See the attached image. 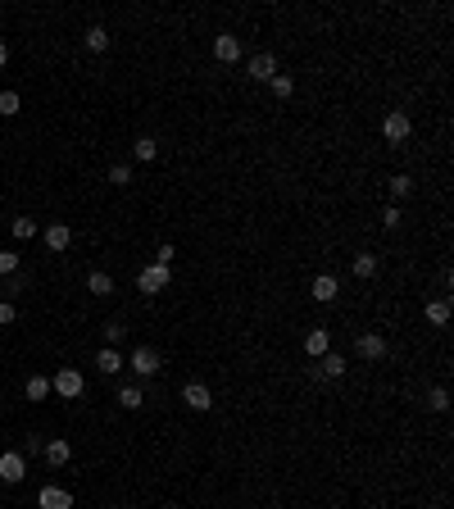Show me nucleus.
<instances>
[{
  "label": "nucleus",
  "mask_w": 454,
  "mask_h": 509,
  "mask_svg": "<svg viewBox=\"0 0 454 509\" xmlns=\"http://www.w3.org/2000/svg\"><path fill=\"white\" fill-rule=\"evenodd\" d=\"M168 282H173V268H163V264H150V268H141V273H137V291L141 296H159Z\"/></svg>",
  "instance_id": "f257e3e1"
},
{
  "label": "nucleus",
  "mask_w": 454,
  "mask_h": 509,
  "mask_svg": "<svg viewBox=\"0 0 454 509\" xmlns=\"http://www.w3.org/2000/svg\"><path fill=\"white\" fill-rule=\"evenodd\" d=\"M409 132H413V119H409L404 110H391V114L382 119V137L391 141V146H400V141H409Z\"/></svg>",
  "instance_id": "f03ea898"
},
{
  "label": "nucleus",
  "mask_w": 454,
  "mask_h": 509,
  "mask_svg": "<svg viewBox=\"0 0 454 509\" xmlns=\"http://www.w3.org/2000/svg\"><path fill=\"white\" fill-rule=\"evenodd\" d=\"M82 387H86V382H82V373H77V369H60L51 378V391L60 400H77V396H82Z\"/></svg>",
  "instance_id": "7ed1b4c3"
},
{
  "label": "nucleus",
  "mask_w": 454,
  "mask_h": 509,
  "mask_svg": "<svg viewBox=\"0 0 454 509\" xmlns=\"http://www.w3.org/2000/svg\"><path fill=\"white\" fill-rule=\"evenodd\" d=\"M354 355H359L363 364H382L386 355H391V345H386V337H378V332H363V337L354 341Z\"/></svg>",
  "instance_id": "20e7f679"
},
{
  "label": "nucleus",
  "mask_w": 454,
  "mask_h": 509,
  "mask_svg": "<svg viewBox=\"0 0 454 509\" xmlns=\"http://www.w3.org/2000/svg\"><path fill=\"white\" fill-rule=\"evenodd\" d=\"M27 477V455L23 450H5L0 455V482H23Z\"/></svg>",
  "instance_id": "39448f33"
},
{
  "label": "nucleus",
  "mask_w": 454,
  "mask_h": 509,
  "mask_svg": "<svg viewBox=\"0 0 454 509\" xmlns=\"http://www.w3.org/2000/svg\"><path fill=\"white\" fill-rule=\"evenodd\" d=\"M182 400H187V409H196V414H209L214 391H209L205 382H187V387H182Z\"/></svg>",
  "instance_id": "423d86ee"
},
{
  "label": "nucleus",
  "mask_w": 454,
  "mask_h": 509,
  "mask_svg": "<svg viewBox=\"0 0 454 509\" xmlns=\"http://www.w3.org/2000/svg\"><path fill=\"white\" fill-rule=\"evenodd\" d=\"M246 73H250V78H255V82H273V78H277V55H268V51L250 55Z\"/></svg>",
  "instance_id": "0eeeda50"
},
{
  "label": "nucleus",
  "mask_w": 454,
  "mask_h": 509,
  "mask_svg": "<svg viewBox=\"0 0 454 509\" xmlns=\"http://www.w3.org/2000/svg\"><path fill=\"white\" fill-rule=\"evenodd\" d=\"M128 369L137 373V378H154V373H159V355H154L150 345H137L132 359H128Z\"/></svg>",
  "instance_id": "6e6552de"
},
{
  "label": "nucleus",
  "mask_w": 454,
  "mask_h": 509,
  "mask_svg": "<svg viewBox=\"0 0 454 509\" xmlns=\"http://www.w3.org/2000/svg\"><path fill=\"white\" fill-rule=\"evenodd\" d=\"M36 509H73V496L64 491V487H41V491H36Z\"/></svg>",
  "instance_id": "1a4fd4ad"
},
{
  "label": "nucleus",
  "mask_w": 454,
  "mask_h": 509,
  "mask_svg": "<svg viewBox=\"0 0 454 509\" xmlns=\"http://www.w3.org/2000/svg\"><path fill=\"white\" fill-rule=\"evenodd\" d=\"M214 55H218L223 64H236V60H241V37H236V32H218V37H214Z\"/></svg>",
  "instance_id": "9d476101"
},
{
  "label": "nucleus",
  "mask_w": 454,
  "mask_h": 509,
  "mask_svg": "<svg viewBox=\"0 0 454 509\" xmlns=\"http://www.w3.org/2000/svg\"><path fill=\"white\" fill-rule=\"evenodd\" d=\"M318 369V378H345V369H350V359H345V355H336V350H327L323 359L314 364Z\"/></svg>",
  "instance_id": "9b49d317"
},
{
  "label": "nucleus",
  "mask_w": 454,
  "mask_h": 509,
  "mask_svg": "<svg viewBox=\"0 0 454 509\" xmlns=\"http://www.w3.org/2000/svg\"><path fill=\"white\" fill-rule=\"evenodd\" d=\"M336 296H341V282H336L332 273H318V277H314V300H318V305H332Z\"/></svg>",
  "instance_id": "f8f14e48"
},
{
  "label": "nucleus",
  "mask_w": 454,
  "mask_h": 509,
  "mask_svg": "<svg viewBox=\"0 0 454 509\" xmlns=\"http://www.w3.org/2000/svg\"><path fill=\"white\" fill-rule=\"evenodd\" d=\"M41 455H46V464H55V468H60V464H69V459H73V446H69L64 437H55V441H46V450H41Z\"/></svg>",
  "instance_id": "ddd939ff"
},
{
  "label": "nucleus",
  "mask_w": 454,
  "mask_h": 509,
  "mask_svg": "<svg viewBox=\"0 0 454 509\" xmlns=\"http://www.w3.org/2000/svg\"><path fill=\"white\" fill-rule=\"evenodd\" d=\"M46 246H51V251H69V246H73L69 223H51V227H46Z\"/></svg>",
  "instance_id": "4468645a"
},
{
  "label": "nucleus",
  "mask_w": 454,
  "mask_h": 509,
  "mask_svg": "<svg viewBox=\"0 0 454 509\" xmlns=\"http://www.w3.org/2000/svg\"><path fill=\"white\" fill-rule=\"evenodd\" d=\"M305 350L314 355V359H323V355L332 350V337H327V328H314V332H309V337H305Z\"/></svg>",
  "instance_id": "2eb2a0df"
},
{
  "label": "nucleus",
  "mask_w": 454,
  "mask_h": 509,
  "mask_svg": "<svg viewBox=\"0 0 454 509\" xmlns=\"http://www.w3.org/2000/svg\"><path fill=\"white\" fill-rule=\"evenodd\" d=\"M95 364H100V373H119V369H128V359H123L114 345H105V350L95 355Z\"/></svg>",
  "instance_id": "dca6fc26"
},
{
  "label": "nucleus",
  "mask_w": 454,
  "mask_h": 509,
  "mask_svg": "<svg viewBox=\"0 0 454 509\" xmlns=\"http://www.w3.org/2000/svg\"><path fill=\"white\" fill-rule=\"evenodd\" d=\"M422 314H427L432 328H446V323H450V300H427V310H422Z\"/></svg>",
  "instance_id": "f3484780"
},
{
  "label": "nucleus",
  "mask_w": 454,
  "mask_h": 509,
  "mask_svg": "<svg viewBox=\"0 0 454 509\" xmlns=\"http://www.w3.org/2000/svg\"><path fill=\"white\" fill-rule=\"evenodd\" d=\"M86 291H91V296H109V291H114V277H109V273H100V268H95V273L86 277Z\"/></svg>",
  "instance_id": "a211bd4d"
},
{
  "label": "nucleus",
  "mask_w": 454,
  "mask_h": 509,
  "mask_svg": "<svg viewBox=\"0 0 454 509\" xmlns=\"http://www.w3.org/2000/svg\"><path fill=\"white\" fill-rule=\"evenodd\" d=\"M86 51L105 55V51H109V32H105V27H86Z\"/></svg>",
  "instance_id": "6ab92c4d"
},
{
  "label": "nucleus",
  "mask_w": 454,
  "mask_h": 509,
  "mask_svg": "<svg viewBox=\"0 0 454 509\" xmlns=\"http://www.w3.org/2000/svg\"><path fill=\"white\" fill-rule=\"evenodd\" d=\"M9 232H14L18 242H32V237L41 232V227H36V218H14V223H9Z\"/></svg>",
  "instance_id": "aec40b11"
},
{
  "label": "nucleus",
  "mask_w": 454,
  "mask_h": 509,
  "mask_svg": "<svg viewBox=\"0 0 454 509\" xmlns=\"http://www.w3.org/2000/svg\"><path fill=\"white\" fill-rule=\"evenodd\" d=\"M354 277H378V255H354Z\"/></svg>",
  "instance_id": "412c9836"
},
{
  "label": "nucleus",
  "mask_w": 454,
  "mask_h": 509,
  "mask_svg": "<svg viewBox=\"0 0 454 509\" xmlns=\"http://www.w3.org/2000/svg\"><path fill=\"white\" fill-rule=\"evenodd\" d=\"M132 155H137L141 164H146V159H154V155H159V141H154V137H137V146H132Z\"/></svg>",
  "instance_id": "4be33fe9"
},
{
  "label": "nucleus",
  "mask_w": 454,
  "mask_h": 509,
  "mask_svg": "<svg viewBox=\"0 0 454 509\" xmlns=\"http://www.w3.org/2000/svg\"><path fill=\"white\" fill-rule=\"evenodd\" d=\"M119 405H123V409H141V405H146L141 387H119Z\"/></svg>",
  "instance_id": "5701e85b"
},
{
  "label": "nucleus",
  "mask_w": 454,
  "mask_h": 509,
  "mask_svg": "<svg viewBox=\"0 0 454 509\" xmlns=\"http://www.w3.org/2000/svg\"><path fill=\"white\" fill-rule=\"evenodd\" d=\"M268 86H273L277 100H291V95H295V78H286V73H277V78L268 82Z\"/></svg>",
  "instance_id": "b1692460"
},
{
  "label": "nucleus",
  "mask_w": 454,
  "mask_h": 509,
  "mask_svg": "<svg viewBox=\"0 0 454 509\" xmlns=\"http://www.w3.org/2000/svg\"><path fill=\"white\" fill-rule=\"evenodd\" d=\"M51 396V378H27V400H46Z\"/></svg>",
  "instance_id": "393cba45"
},
{
  "label": "nucleus",
  "mask_w": 454,
  "mask_h": 509,
  "mask_svg": "<svg viewBox=\"0 0 454 509\" xmlns=\"http://www.w3.org/2000/svg\"><path fill=\"white\" fill-rule=\"evenodd\" d=\"M18 105H23V100H18V91H0V119H14Z\"/></svg>",
  "instance_id": "a878e982"
},
{
  "label": "nucleus",
  "mask_w": 454,
  "mask_h": 509,
  "mask_svg": "<svg viewBox=\"0 0 454 509\" xmlns=\"http://www.w3.org/2000/svg\"><path fill=\"white\" fill-rule=\"evenodd\" d=\"M427 405L436 409V414H446V409H450V391H446V387H432V391H427Z\"/></svg>",
  "instance_id": "bb28decb"
},
{
  "label": "nucleus",
  "mask_w": 454,
  "mask_h": 509,
  "mask_svg": "<svg viewBox=\"0 0 454 509\" xmlns=\"http://www.w3.org/2000/svg\"><path fill=\"white\" fill-rule=\"evenodd\" d=\"M391 196H413V178L409 173H395L391 178Z\"/></svg>",
  "instance_id": "cd10ccee"
},
{
  "label": "nucleus",
  "mask_w": 454,
  "mask_h": 509,
  "mask_svg": "<svg viewBox=\"0 0 454 509\" xmlns=\"http://www.w3.org/2000/svg\"><path fill=\"white\" fill-rule=\"evenodd\" d=\"M400 223H404V214H400L395 205H386V214H382V227H386V232H395Z\"/></svg>",
  "instance_id": "c85d7f7f"
},
{
  "label": "nucleus",
  "mask_w": 454,
  "mask_h": 509,
  "mask_svg": "<svg viewBox=\"0 0 454 509\" xmlns=\"http://www.w3.org/2000/svg\"><path fill=\"white\" fill-rule=\"evenodd\" d=\"M0 273H5V277L18 273V255H14V251H0Z\"/></svg>",
  "instance_id": "c756f323"
},
{
  "label": "nucleus",
  "mask_w": 454,
  "mask_h": 509,
  "mask_svg": "<svg viewBox=\"0 0 454 509\" xmlns=\"http://www.w3.org/2000/svg\"><path fill=\"white\" fill-rule=\"evenodd\" d=\"M109 182H114V187H128V182H132V168L128 164H114L109 168Z\"/></svg>",
  "instance_id": "7c9ffc66"
},
{
  "label": "nucleus",
  "mask_w": 454,
  "mask_h": 509,
  "mask_svg": "<svg viewBox=\"0 0 454 509\" xmlns=\"http://www.w3.org/2000/svg\"><path fill=\"white\" fill-rule=\"evenodd\" d=\"M123 332H128L123 323H105V341H109V345H119V341H123Z\"/></svg>",
  "instance_id": "2f4dec72"
},
{
  "label": "nucleus",
  "mask_w": 454,
  "mask_h": 509,
  "mask_svg": "<svg viewBox=\"0 0 454 509\" xmlns=\"http://www.w3.org/2000/svg\"><path fill=\"white\" fill-rule=\"evenodd\" d=\"M18 319V310H14V300H0V323H14Z\"/></svg>",
  "instance_id": "473e14b6"
},
{
  "label": "nucleus",
  "mask_w": 454,
  "mask_h": 509,
  "mask_svg": "<svg viewBox=\"0 0 454 509\" xmlns=\"http://www.w3.org/2000/svg\"><path fill=\"white\" fill-rule=\"evenodd\" d=\"M154 264H163V268H173V246H159V251H154Z\"/></svg>",
  "instance_id": "72a5a7b5"
},
{
  "label": "nucleus",
  "mask_w": 454,
  "mask_h": 509,
  "mask_svg": "<svg viewBox=\"0 0 454 509\" xmlns=\"http://www.w3.org/2000/svg\"><path fill=\"white\" fill-rule=\"evenodd\" d=\"M5 60H9V46H5V41H0V69H5Z\"/></svg>",
  "instance_id": "f704fd0d"
}]
</instances>
